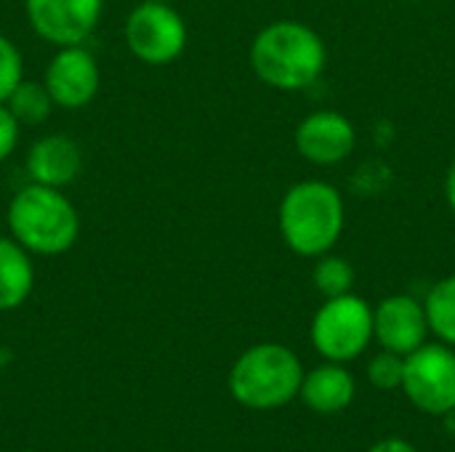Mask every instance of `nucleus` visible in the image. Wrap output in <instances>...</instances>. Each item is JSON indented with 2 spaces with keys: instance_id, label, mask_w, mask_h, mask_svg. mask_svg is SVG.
<instances>
[{
  "instance_id": "obj_1",
  "label": "nucleus",
  "mask_w": 455,
  "mask_h": 452,
  "mask_svg": "<svg viewBox=\"0 0 455 452\" xmlns=\"http://www.w3.org/2000/svg\"><path fill=\"white\" fill-rule=\"evenodd\" d=\"M251 67L264 85L296 93L312 88L323 77L328 67V48L309 24L280 19L253 37Z\"/></svg>"
},
{
  "instance_id": "obj_2",
  "label": "nucleus",
  "mask_w": 455,
  "mask_h": 452,
  "mask_svg": "<svg viewBox=\"0 0 455 452\" xmlns=\"http://www.w3.org/2000/svg\"><path fill=\"white\" fill-rule=\"evenodd\" d=\"M347 224L344 194L323 178H307L293 184L277 210L280 237L301 258H320L331 253Z\"/></svg>"
},
{
  "instance_id": "obj_3",
  "label": "nucleus",
  "mask_w": 455,
  "mask_h": 452,
  "mask_svg": "<svg viewBox=\"0 0 455 452\" xmlns=\"http://www.w3.org/2000/svg\"><path fill=\"white\" fill-rule=\"evenodd\" d=\"M8 226L13 240L35 256H61L80 234V218L75 205L61 189L27 184L8 205Z\"/></svg>"
},
{
  "instance_id": "obj_4",
  "label": "nucleus",
  "mask_w": 455,
  "mask_h": 452,
  "mask_svg": "<svg viewBox=\"0 0 455 452\" xmlns=\"http://www.w3.org/2000/svg\"><path fill=\"white\" fill-rule=\"evenodd\" d=\"M304 365L283 344H256L229 370L232 397L251 410H275L299 397Z\"/></svg>"
},
{
  "instance_id": "obj_5",
  "label": "nucleus",
  "mask_w": 455,
  "mask_h": 452,
  "mask_svg": "<svg viewBox=\"0 0 455 452\" xmlns=\"http://www.w3.org/2000/svg\"><path fill=\"white\" fill-rule=\"evenodd\" d=\"M309 338L325 362L347 365L373 344V306L357 293L325 298L312 317Z\"/></svg>"
},
{
  "instance_id": "obj_6",
  "label": "nucleus",
  "mask_w": 455,
  "mask_h": 452,
  "mask_svg": "<svg viewBox=\"0 0 455 452\" xmlns=\"http://www.w3.org/2000/svg\"><path fill=\"white\" fill-rule=\"evenodd\" d=\"M408 402L427 416L455 413V349L448 344H424L405 357L403 386Z\"/></svg>"
},
{
  "instance_id": "obj_7",
  "label": "nucleus",
  "mask_w": 455,
  "mask_h": 452,
  "mask_svg": "<svg viewBox=\"0 0 455 452\" xmlns=\"http://www.w3.org/2000/svg\"><path fill=\"white\" fill-rule=\"evenodd\" d=\"M187 24L171 3L144 0L125 19V43L131 53L149 64L163 67L176 61L187 48Z\"/></svg>"
},
{
  "instance_id": "obj_8",
  "label": "nucleus",
  "mask_w": 455,
  "mask_h": 452,
  "mask_svg": "<svg viewBox=\"0 0 455 452\" xmlns=\"http://www.w3.org/2000/svg\"><path fill=\"white\" fill-rule=\"evenodd\" d=\"M27 19L37 37L64 48L83 45L104 11V0H24Z\"/></svg>"
},
{
  "instance_id": "obj_9",
  "label": "nucleus",
  "mask_w": 455,
  "mask_h": 452,
  "mask_svg": "<svg viewBox=\"0 0 455 452\" xmlns=\"http://www.w3.org/2000/svg\"><path fill=\"white\" fill-rule=\"evenodd\" d=\"M293 141L304 160L328 168L352 157L357 147V128L344 112L317 109L299 123Z\"/></svg>"
},
{
  "instance_id": "obj_10",
  "label": "nucleus",
  "mask_w": 455,
  "mask_h": 452,
  "mask_svg": "<svg viewBox=\"0 0 455 452\" xmlns=\"http://www.w3.org/2000/svg\"><path fill=\"white\" fill-rule=\"evenodd\" d=\"M429 320L424 301L408 293L387 296L373 309V338L381 349L408 357L429 338Z\"/></svg>"
},
{
  "instance_id": "obj_11",
  "label": "nucleus",
  "mask_w": 455,
  "mask_h": 452,
  "mask_svg": "<svg viewBox=\"0 0 455 452\" xmlns=\"http://www.w3.org/2000/svg\"><path fill=\"white\" fill-rule=\"evenodd\" d=\"M101 75L99 64L91 51L83 45H64L56 51L45 69L43 85L48 88L51 99L61 109H80L93 101L99 91Z\"/></svg>"
},
{
  "instance_id": "obj_12",
  "label": "nucleus",
  "mask_w": 455,
  "mask_h": 452,
  "mask_svg": "<svg viewBox=\"0 0 455 452\" xmlns=\"http://www.w3.org/2000/svg\"><path fill=\"white\" fill-rule=\"evenodd\" d=\"M80 168H83L80 147L59 133L37 139L27 155V173L32 184L61 189L77 178Z\"/></svg>"
},
{
  "instance_id": "obj_13",
  "label": "nucleus",
  "mask_w": 455,
  "mask_h": 452,
  "mask_svg": "<svg viewBox=\"0 0 455 452\" xmlns=\"http://www.w3.org/2000/svg\"><path fill=\"white\" fill-rule=\"evenodd\" d=\"M355 392H357L355 376L341 362H325L304 373L299 397L309 410L320 416H333L352 405Z\"/></svg>"
},
{
  "instance_id": "obj_14",
  "label": "nucleus",
  "mask_w": 455,
  "mask_h": 452,
  "mask_svg": "<svg viewBox=\"0 0 455 452\" xmlns=\"http://www.w3.org/2000/svg\"><path fill=\"white\" fill-rule=\"evenodd\" d=\"M35 288L29 253L11 237H0V312L19 309Z\"/></svg>"
},
{
  "instance_id": "obj_15",
  "label": "nucleus",
  "mask_w": 455,
  "mask_h": 452,
  "mask_svg": "<svg viewBox=\"0 0 455 452\" xmlns=\"http://www.w3.org/2000/svg\"><path fill=\"white\" fill-rule=\"evenodd\" d=\"M429 330L437 336V341L455 349V274L437 280L427 298H424Z\"/></svg>"
},
{
  "instance_id": "obj_16",
  "label": "nucleus",
  "mask_w": 455,
  "mask_h": 452,
  "mask_svg": "<svg viewBox=\"0 0 455 452\" xmlns=\"http://www.w3.org/2000/svg\"><path fill=\"white\" fill-rule=\"evenodd\" d=\"M5 107L19 120V125H40L51 117V109L56 107L48 88L35 80H21L13 93L5 99Z\"/></svg>"
},
{
  "instance_id": "obj_17",
  "label": "nucleus",
  "mask_w": 455,
  "mask_h": 452,
  "mask_svg": "<svg viewBox=\"0 0 455 452\" xmlns=\"http://www.w3.org/2000/svg\"><path fill=\"white\" fill-rule=\"evenodd\" d=\"M312 282L323 298H336L344 293H352L355 288V266L344 258L336 256L333 250L320 256L312 272Z\"/></svg>"
},
{
  "instance_id": "obj_18",
  "label": "nucleus",
  "mask_w": 455,
  "mask_h": 452,
  "mask_svg": "<svg viewBox=\"0 0 455 452\" xmlns=\"http://www.w3.org/2000/svg\"><path fill=\"white\" fill-rule=\"evenodd\" d=\"M403 373H405V357L381 349L379 354L371 357L368 362V381L381 389V392H395L403 386Z\"/></svg>"
},
{
  "instance_id": "obj_19",
  "label": "nucleus",
  "mask_w": 455,
  "mask_h": 452,
  "mask_svg": "<svg viewBox=\"0 0 455 452\" xmlns=\"http://www.w3.org/2000/svg\"><path fill=\"white\" fill-rule=\"evenodd\" d=\"M24 80V61L19 48L0 35V104L13 93V88Z\"/></svg>"
},
{
  "instance_id": "obj_20",
  "label": "nucleus",
  "mask_w": 455,
  "mask_h": 452,
  "mask_svg": "<svg viewBox=\"0 0 455 452\" xmlns=\"http://www.w3.org/2000/svg\"><path fill=\"white\" fill-rule=\"evenodd\" d=\"M19 120L11 115V109L5 104H0V163L8 160L19 144Z\"/></svg>"
},
{
  "instance_id": "obj_21",
  "label": "nucleus",
  "mask_w": 455,
  "mask_h": 452,
  "mask_svg": "<svg viewBox=\"0 0 455 452\" xmlns=\"http://www.w3.org/2000/svg\"><path fill=\"white\" fill-rule=\"evenodd\" d=\"M365 452H419L408 440H400V437H387L381 442H376L373 448H368Z\"/></svg>"
},
{
  "instance_id": "obj_22",
  "label": "nucleus",
  "mask_w": 455,
  "mask_h": 452,
  "mask_svg": "<svg viewBox=\"0 0 455 452\" xmlns=\"http://www.w3.org/2000/svg\"><path fill=\"white\" fill-rule=\"evenodd\" d=\"M445 200H448V208L453 210L455 216V157L448 165V173H445Z\"/></svg>"
},
{
  "instance_id": "obj_23",
  "label": "nucleus",
  "mask_w": 455,
  "mask_h": 452,
  "mask_svg": "<svg viewBox=\"0 0 455 452\" xmlns=\"http://www.w3.org/2000/svg\"><path fill=\"white\" fill-rule=\"evenodd\" d=\"M157 3H173V0H157Z\"/></svg>"
}]
</instances>
